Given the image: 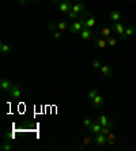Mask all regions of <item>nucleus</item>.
I'll use <instances>...</instances> for the list:
<instances>
[{
	"mask_svg": "<svg viewBox=\"0 0 136 151\" xmlns=\"http://www.w3.org/2000/svg\"><path fill=\"white\" fill-rule=\"evenodd\" d=\"M79 21L83 23L84 27H89V29H94L95 27L94 14H93V12H90V11H86L84 14H82V17L79 18Z\"/></svg>",
	"mask_w": 136,
	"mask_h": 151,
	"instance_id": "obj_1",
	"label": "nucleus"
},
{
	"mask_svg": "<svg viewBox=\"0 0 136 151\" xmlns=\"http://www.w3.org/2000/svg\"><path fill=\"white\" fill-rule=\"evenodd\" d=\"M125 27H127V26H124L121 22H113L112 30L120 35V41H127V38L124 37V33H125Z\"/></svg>",
	"mask_w": 136,
	"mask_h": 151,
	"instance_id": "obj_2",
	"label": "nucleus"
},
{
	"mask_svg": "<svg viewBox=\"0 0 136 151\" xmlns=\"http://www.w3.org/2000/svg\"><path fill=\"white\" fill-rule=\"evenodd\" d=\"M91 42H93V46H94L95 49H105V48H106V46H108V41H106V38H104V37H101V35H99V37H97V35H95L94 38L91 40Z\"/></svg>",
	"mask_w": 136,
	"mask_h": 151,
	"instance_id": "obj_3",
	"label": "nucleus"
},
{
	"mask_svg": "<svg viewBox=\"0 0 136 151\" xmlns=\"http://www.w3.org/2000/svg\"><path fill=\"white\" fill-rule=\"evenodd\" d=\"M83 29H84V26H83V23H82V22H80V21H73L72 23L70 25V29H68V30H70L72 34H78V35H79L80 32H82Z\"/></svg>",
	"mask_w": 136,
	"mask_h": 151,
	"instance_id": "obj_4",
	"label": "nucleus"
},
{
	"mask_svg": "<svg viewBox=\"0 0 136 151\" xmlns=\"http://www.w3.org/2000/svg\"><path fill=\"white\" fill-rule=\"evenodd\" d=\"M8 94H10V97L12 99H15V101L19 99L22 97V86L21 84H14L12 88H11V91L8 93Z\"/></svg>",
	"mask_w": 136,
	"mask_h": 151,
	"instance_id": "obj_5",
	"label": "nucleus"
},
{
	"mask_svg": "<svg viewBox=\"0 0 136 151\" xmlns=\"http://www.w3.org/2000/svg\"><path fill=\"white\" fill-rule=\"evenodd\" d=\"M12 86H14V83H12L10 79H7V78H1V81H0V88H1V91L3 93H10L11 88H12Z\"/></svg>",
	"mask_w": 136,
	"mask_h": 151,
	"instance_id": "obj_6",
	"label": "nucleus"
},
{
	"mask_svg": "<svg viewBox=\"0 0 136 151\" xmlns=\"http://www.w3.org/2000/svg\"><path fill=\"white\" fill-rule=\"evenodd\" d=\"M59 6H60V11H61L63 14L71 12V11H72V7H73V4L71 0H61V3H60Z\"/></svg>",
	"mask_w": 136,
	"mask_h": 151,
	"instance_id": "obj_7",
	"label": "nucleus"
},
{
	"mask_svg": "<svg viewBox=\"0 0 136 151\" xmlns=\"http://www.w3.org/2000/svg\"><path fill=\"white\" fill-rule=\"evenodd\" d=\"M79 37L83 41H90V40L94 38V32H93V29H89V27H84L82 32H80Z\"/></svg>",
	"mask_w": 136,
	"mask_h": 151,
	"instance_id": "obj_8",
	"label": "nucleus"
},
{
	"mask_svg": "<svg viewBox=\"0 0 136 151\" xmlns=\"http://www.w3.org/2000/svg\"><path fill=\"white\" fill-rule=\"evenodd\" d=\"M97 121L101 124L102 127H110V128H113V127H114V123H113L109 117L105 116V114H99V116L97 117Z\"/></svg>",
	"mask_w": 136,
	"mask_h": 151,
	"instance_id": "obj_9",
	"label": "nucleus"
},
{
	"mask_svg": "<svg viewBox=\"0 0 136 151\" xmlns=\"http://www.w3.org/2000/svg\"><path fill=\"white\" fill-rule=\"evenodd\" d=\"M99 71H101V74L104 75V76H106V78L113 76V74H114L113 67L112 65H108V64H102V67L99 68Z\"/></svg>",
	"mask_w": 136,
	"mask_h": 151,
	"instance_id": "obj_10",
	"label": "nucleus"
},
{
	"mask_svg": "<svg viewBox=\"0 0 136 151\" xmlns=\"http://www.w3.org/2000/svg\"><path fill=\"white\" fill-rule=\"evenodd\" d=\"M91 104H93V106L95 109H101V108H104V97L101 94H98L97 97H94L91 99Z\"/></svg>",
	"mask_w": 136,
	"mask_h": 151,
	"instance_id": "obj_11",
	"label": "nucleus"
},
{
	"mask_svg": "<svg viewBox=\"0 0 136 151\" xmlns=\"http://www.w3.org/2000/svg\"><path fill=\"white\" fill-rule=\"evenodd\" d=\"M101 128H102L101 124L98 123L97 120H94V123L91 124V127L89 128V131H90L93 135H97V134H101Z\"/></svg>",
	"mask_w": 136,
	"mask_h": 151,
	"instance_id": "obj_12",
	"label": "nucleus"
},
{
	"mask_svg": "<svg viewBox=\"0 0 136 151\" xmlns=\"http://www.w3.org/2000/svg\"><path fill=\"white\" fill-rule=\"evenodd\" d=\"M94 139H95V144H97V146H104V144H106V136H105L104 134L94 135Z\"/></svg>",
	"mask_w": 136,
	"mask_h": 151,
	"instance_id": "obj_13",
	"label": "nucleus"
},
{
	"mask_svg": "<svg viewBox=\"0 0 136 151\" xmlns=\"http://www.w3.org/2000/svg\"><path fill=\"white\" fill-rule=\"evenodd\" d=\"M112 33H113V30H112V27H101L99 29V35L101 37H104V38H109L110 35H112Z\"/></svg>",
	"mask_w": 136,
	"mask_h": 151,
	"instance_id": "obj_14",
	"label": "nucleus"
},
{
	"mask_svg": "<svg viewBox=\"0 0 136 151\" xmlns=\"http://www.w3.org/2000/svg\"><path fill=\"white\" fill-rule=\"evenodd\" d=\"M116 140H117V136H116L114 132H109L108 135H106V144L108 146H113V144H116Z\"/></svg>",
	"mask_w": 136,
	"mask_h": 151,
	"instance_id": "obj_15",
	"label": "nucleus"
},
{
	"mask_svg": "<svg viewBox=\"0 0 136 151\" xmlns=\"http://www.w3.org/2000/svg\"><path fill=\"white\" fill-rule=\"evenodd\" d=\"M72 11H75L76 14H84L86 12V6L83 3H76V4H73Z\"/></svg>",
	"mask_w": 136,
	"mask_h": 151,
	"instance_id": "obj_16",
	"label": "nucleus"
},
{
	"mask_svg": "<svg viewBox=\"0 0 136 151\" xmlns=\"http://www.w3.org/2000/svg\"><path fill=\"white\" fill-rule=\"evenodd\" d=\"M136 33V27L135 25H128L125 27V33H124V37L125 38H128V37H132V35H135Z\"/></svg>",
	"mask_w": 136,
	"mask_h": 151,
	"instance_id": "obj_17",
	"label": "nucleus"
},
{
	"mask_svg": "<svg viewBox=\"0 0 136 151\" xmlns=\"http://www.w3.org/2000/svg\"><path fill=\"white\" fill-rule=\"evenodd\" d=\"M109 19L112 22H120V19H121V12H120V11H110Z\"/></svg>",
	"mask_w": 136,
	"mask_h": 151,
	"instance_id": "obj_18",
	"label": "nucleus"
},
{
	"mask_svg": "<svg viewBox=\"0 0 136 151\" xmlns=\"http://www.w3.org/2000/svg\"><path fill=\"white\" fill-rule=\"evenodd\" d=\"M0 52L3 53V55H8L11 52V46L6 42H0Z\"/></svg>",
	"mask_w": 136,
	"mask_h": 151,
	"instance_id": "obj_19",
	"label": "nucleus"
},
{
	"mask_svg": "<svg viewBox=\"0 0 136 151\" xmlns=\"http://www.w3.org/2000/svg\"><path fill=\"white\" fill-rule=\"evenodd\" d=\"M56 25H57V30H60V32H64L67 29H70L68 22H65V21H60V22H57Z\"/></svg>",
	"mask_w": 136,
	"mask_h": 151,
	"instance_id": "obj_20",
	"label": "nucleus"
},
{
	"mask_svg": "<svg viewBox=\"0 0 136 151\" xmlns=\"http://www.w3.org/2000/svg\"><path fill=\"white\" fill-rule=\"evenodd\" d=\"M98 94H99V90H98V88H95V87L90 88V90H89V93H87V95H89V98H90V101L94 98V97H97Z\"/></svg>",
	"mask_w": 136,
	"mask_h": 151,
	"instance_id": "obj_21",
	"label": "nucleus"
},
{
	"mask_svg": "<svg viewBox=\"0 0 136 151\" xmlns=\"http://www.w3.org/2000/svg\"><path fill=\"white\" fill-rule=\"evenodd\" d=\"M1 150L3 151H11V150H14V146L11 143H8V142H3L1 143Z\"/></svg>",
	"mask_w": 136,
	"mask_h": 151,
	"instance_id": "obj_22",
	"label": "nucleus"
},
{
	"mask_svg": "<svg viewBox=\"0 0 136 151\" xmlns=\"http://www.w3.org/2000/svg\"><path fill=\"white\" fill-rule=\"evenodd\" d=\"M83 144H84V146H91V144H95V139H94V136H89V137H84Z\"/></svg>",
	"mask_w": 136,
	"mask_h": 151,
	"instance_id": "obj_23",
	"label": "nucleus"
},
{
	"mask_svg": "<svg viewBox=\"0 0 136 151\" xmlns=\"http://www.w3.org/2000/svg\"><path fill=\"white\" fill-rule=\"evenodd\" d=\"M106 41H108V46H116L117 45V38L113 37V35H110L109 38H106Z\"/></svg>",
	"mask_w": 136,
	"mask_h": 151,
	"instance_id": "obj_24",
	"label": "nucleus"
},
{
	"mask_svg": "<svg viewBox=\"0 0 136 151\" xmlns=\"http://www.w3.org/2000/svg\"><path fill=\"white\" fill-rule=\"evenodd\" d=\"M93 123H94V120L90 119V117H87V119L83 120V125H84V128H87V129L91 127V124H93Z\"/></svg>",
	"mask_w": 136,
	"mask_h": 151,
	"instance_id": "obj_25",
	"label": "nucleus"
},
{
	"mask_svg": "<svg viewBox=\"0 0 136 151\" xmlns=\"http://www.w3.org/2000/svg\"><path fill=\"white\" fill-rule=\"evenodd\" d=\"M91 65H93L94 70H99V68L102 67V63L99 60H93V61H91Z\"/></svg>",
	"mask_w": 136,
	"mask_h": 151,
	"instance_id": "obj_26",
	"label": "nucleus"
},
{
	"mask_svg": "<svg viewBox=\"0 0 136 151\" xmlns=\"http://www.w3.org/2000/svg\"><path fill=\"white\" fill-rule=\"evenodd\" d=\"M68 18L70 19H72V21H78V18H79V14H76L75 11H71V12H68Z\"/></svg>",
	"mask_w": 136,
	"mask_h": 151,
	"instance_id": "obj_27",
	"label": "nucleus"
},
{
	"mask_svg": "<svg viewBox=\"0 0 136 151\" xmlns=\"http://www.w3.org/2000/svg\"><path fill=\"white\" fill-rule=\"evenodd\" d=\"M61 33L63 32H60V30H55V32H52V37L55 40H60L61 38Z\"/></svg>",
	"mask_w": 136,
	"mask_h": 151,
	"instance_id": "obj_28",
	"label": "nucleus"
},
{
	"mask_svg": "<svg viewBox=\"0 0 136 151\" xmlns=\"http://www.w3.org/2000/svg\"><path fill=\"white\" fill-rule=\"evenodd\" d=\"M110 131H112V128H110V127H102V128H101V134H104L105 136H106Z\"/></svg>",
	"mask_w": 136,
	"mask_h": 151,
	"instance_id": "obj_29",
	"label": "nucleus"
},
{
	"mask_svg": "<svg viewBox=\"0 0 136 151\" xmlns=\"http://www.w3.org/2000/svg\"><path fill=\"white\" fill-rule=\"evenodd\" d=\"M48 29H49V32H55V30H57V25H55V23H49Z\"/></svg>",
	"mask_w": 136,
	"mask_h": 151,
	"instance_id": "obj_30",
	"label": "nucleus"
},
{
	"mask_svg": "<svg viewBox=\"0 0 136 151\" xmlns=\"http://www.w3.org/2000/svg\"><path fill=\"white\" fill-rule=\"evenodd\" d=\"M27 1H30V0H18V3L19 4H26Z\"/></svg>",
	"mask_w": 136,
	"mask_h": 151,
	"instance_id": "obj_31",
	"label": "nucleus"
},
{
	"mask_svg": "<svg viewBox=\"0 0 136 151\" xmlns=\"http://www.w3.org/2000/svg\"><path fill=\"white\" fill-rule=\"evenodd\" d=\"M6 137H8V139H14V135L12 134H6Z\"/></svg>",
	"mask_w": 136,
	"mask_h": 151,
	"instance_id": "obj_32",
	"label": "nucleus"
},
{
	"mask_svg": "<svg viewBox=\"0 0 136 151\" xmlns=\"http://www.w3.org/2000/svg\"><path fill=\"white\" fill-rule=\"evenodd\" d=\"M32 3H37V1H40V0H30Z\"/></svg>",
	"mask_w": 136,
	"mask_h": 151,
	"instance_id": "obj_33",
	"label": "nucleus"
},
{
	"mask_svg": "<svg viewBox=\"0 0 136 151\" xmlns=\"http://www.w3.org/2000/svg\"><path fill=\"white\" fill-rule=\"evenodd\" d=\"M82 1H83V0H76V3H82Z\"/></svg>",
	"mask_w": 136,
	"mask_h": 151,
	"instance_id": "obj_34",
	"label": "nucleus"
},
{
	"mask_svg": "<svg viewBox=\"0 0 136 151\" xmlns=\"http://www.w3.org/2000/svg\"><path fill=\"white\" fill-rule=\"evenodd\" d=\"M129 1H136V0H129Z\"/></svg>",
	"mask_w": 136,
	"mask_h": 151,
	"instance_id": "obj_35",
	"label": "nucleus"
},
{
	"mask_svg": "<svg viewBox=\"0 0 136 151\" xmlns=\"http://www.w3.org/2000/svg\"><path fill=\"white\" fill-rule=\"evenodd\" d=\"M135 37H136V33H135Z\"/></svg>",
	"mask_w": 136,
	"mask_h": 151,
	"instance_id": "obj_36",
	"label": "nucleus"
},
{
	"mask_svg": "<svg viewBox=\"0 0 136 151\" xmlns=\"http://www.w3.org/2000/svg\"><path fill=\"white\" fill-rule=\"evenodd\" d=\"M135 27H136V25H135Z\"/></svg>",
	"mask_w": 136,
	"mask_h": 151,
	"instance_id": "obj_37",
	"label": "nucleus"
}]
</instances>
